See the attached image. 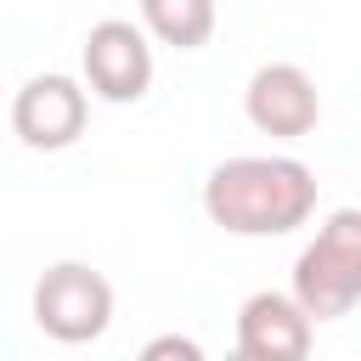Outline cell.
Here are the masks:
<instances>
[{
    "instance_id": "cell-1",
    "label": "cell",
    "mask_w": 361,
    "mask_h": 361,
    "mask_svg": "<svg viewBox=\"0 0 361 361\" xmlns=\"http://www.w3.org/2000/svg\"><path fill=\"white\" fill-rule=\"evenodd\" d=\"M316 169L299 158H226L203 180V214L231 237H288L316 214Z\"/></svg>"
},
{
    "instance_id": "cell-2",
    "label": "cell",
    "mask_w": 361,
    "mask_h": 361,
    "mask_svg": "<svg viewBox=\"0 0 361 361\" xmlns=\"http://www.w3.org/2000/svg\"><path fill=\"white\" fill-rule=\"evenodd\" d=\"M293 299L310 322H338L361 305V209H333L293 259Z\"/></svg>"
},
{
    "instance_id": "cell-3",
    "label": "cell",
    "mask_w": 361,
    "mask_h": 361,
    "mask_svg": "<svg viewBox=\"0 0 361 361\" xmlns=\"http://www.w3.org/2000/svg\"><path fill=\"white\" fill-rule=\"evenodd\" d=\"M34 327L56 344H90L113 327V282L85 259H56L34 282Z\"/></svg>"
},
{
    "instance_id": "cell-4",
    "label": "cell",
    "mask_w": 361,
    "mask_h": 361,
    "mask_svg": "<svg viewBox=\"0 0 361 361\" xmlns=\"http://www.w3.org/2000/svg\"><path fill=\"white\" fill-rule=\"evenodd\" d=\"M79 68H85V90L113 102V107H130V102H141L152 90V45L124 17H102L85 34Z\"/></svg>"
},
{
    "instance_id": "cell-5",
    "label": "cell",
    "mask_w": 361,
    "mask_h": 361,
    "mask_svg": "<svg viewBox=\"0 0 361 361\" xmlns=\"http://www.w3.org/2000/svg\"><path fill=\"white\" fill-rule=\"evenodd\" d=\"M85 118H90V90L73 73H34L11 102V130L34 152L73 147L85 135Z\"/></svg>"
},
{
    "instance_id": "cell-6",
    "label": "cell",
    "mask_w": 361,
    "mask_h": 361,
    "mask_svg": "<svg viewBox=\"0 0 361 361\" xmlns=\"http://www.w3.org/2000/svg\"><path fill=\"white\" fill-rule=\"evenodd\" d=\"M243 113L259 135L305 141L322 118V96H316V79L299 62H265V68H254V79L243 90Z\"/></svg>"
},
{
    "instance_id": "cell-7",
    "label": "cell",
    "mask_w": 361,
    "mask_h": 361,
    "mask_svg": "<svg viewBox=\"0 0 361 361\" xmlns=\"http://www.w3.org/2000/svg\"><path fill=\"white\" fill-rule=\"evenodd\" d=\"M316 338L310 310L293 293H248L237 310V355L243 361H305Z\"/></svg>"
},
{
    "instance_id": "cell-8",
    "label": "cell",
    "mask_w": 361,
    "mask_h": 361,
    "mask_svg": "<svg viewBox=\"0 0 361 361\" xmlns=\"http://www.w3.org/2000/svg\"><path fill=\"white\" fill-rule=\"evenodd\" d=\"M141 23L158 45L197 51L214 34V0H141Z\"/></svg>"
},
{
    "instance_id": "cell-9",
    "label": "cell",
    "mask_w": 361,
    "mask_h": 361,
    "mask_svg": "<svg viewBox=\"0 0 361 361\" xmlns=\"http://www.w3.org/2000/svg\"><path fill=\"white\" fill-rule=\"evenodd\" d=\"M141 355H147V361H203V344H197V338H180V333H164V338H152Z\"/></svg>"
}]
</instances>
